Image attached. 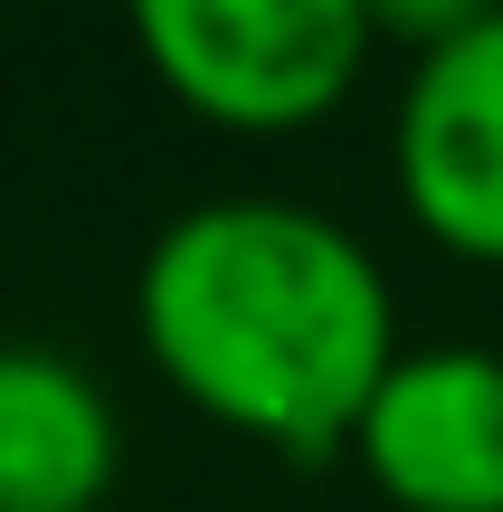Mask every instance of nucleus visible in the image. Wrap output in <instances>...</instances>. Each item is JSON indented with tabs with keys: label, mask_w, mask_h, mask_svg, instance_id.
Segmentation results:
<instances>
[{
	"label": "nucleus",
	"mask_w": 503,
	"mask_h": 512,
	"mask_svg": "<svg viewBox=\"0 0 503 512\" xmlns=\"http://www.w3.org/2000/svg\"><path fill=\"white\" fill-rule=\"evenodd\" d=\"M124 475L105 380L48 342H0V512H95Z\"/></svg>",
	"instance_id": "nucleus-5"
},
{
	"label": "nucleus",
	"mask_w": 503,
	"mask_h": 512,
	"mask_svg": "<svg viewBox=\"0 0 503 512\" xmlns=\"http://www.w3.org/2000/svg\"><path fill=\"white\" fill-rule=\"evenodd\" d=\"M133 332L200 418L285 465H333L409 351L380 256L276 190L162 219L133 275Z\"/></svg>",
	"instance_id": "nucleus-1"
},
{
	"label": "nucleus",
	"mask_w": 503,
	"mask_h": 512,
	"mask_svg": "<svg viewBox=\"0 0 503 512\" xmlns=\"http://www.w3.org/2000/svg\"><path fill=\"white\" fill-rule=\"evenodd\" d=\"M399 209L466 266H503V10L456 19L409 57L390 114Z\"/></svg>",
	"instance_id": "nucleus-3"
},
{
	"label": "nucleus",
	"mask_w": 503,
	"mask_h": 512,
	"mask_svg": "<svg viewBox=\"0 0 503 512\" xmlns=\"http://www.w3.org/2000/svg\"><path fill=\"white\" fill-rule=\"evenodd\" d=\"M352 465L399 512H503V351H399V370L352 427Z\"/></svg>",
	"instance_id": "nucleus-4"
},
{
	"label": "nucleus",
	"mask_w": 503,
	"mask_h": 512,
	"mask_svg": "<svg viewBox=\"0 0 503 512\" xmlns=\"http://www.w3.org/2000/svg\"><path fill=\"white\" fill-rule=\"evenodd\" d=\"M152 86L219 133H304L371 76V0H143L133 10Z\"/></svg>",
	"instance_id": "nucleus-2"
}]
</instances>
